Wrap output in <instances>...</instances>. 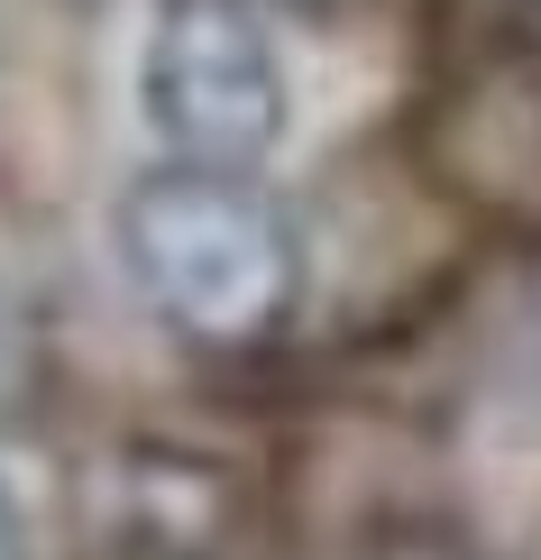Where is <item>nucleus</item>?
<instances>
[{"instance_id":"1","label":"nucleus","mask_w":541,"mask_h":560,"mask_svg":"<svg viewBox=\"0 0 541 560\" xmlns=\"http://www.w3.org/2000/svg\"><path fill=\"white\" fill-rule=\"evenodd\" d=\"M120 258L129 285L193 349H257L285 331L303 294V240L257 166L166 156L120 194Z\"/></svg>"},{"instance_id":"2","label":"nucleus","mask_w":541,"mask_h":560,"mask_svg":"<svg viewBox=\"0 0 541 560\" xmlns=\"http://www.w3.org/2000/svg\"><path fill=\"white\" fill-rule=\"evenodd\" d=\"M138 110L175 156L257 166L285 138V56L257 0H156L138 37Z\"/></svg>"},{"instance_id":"3","label":"nucleus","mask_w":541,"mask_h":560,"mask_svg":"<svg viewBox=\"0 0 541 560\" xmlns=\"http://www.w3.org/2000/svg\"><path fill=\"white\" fill-rule=\"evenodd\" d=\"M0 560H28V515H19L10 478H0Z\"/></svg>"},{"instance_id":"4","label":"nucleus","mask_w":541,"mask_h":560,"mask_svg":"<svg viewBox=\"0 0 541 560\" xmlns=\"http://www.w3.org/2000/svg\"><path fill=\"white\" fill-rule=\"evenodd\" d=\"M514 28H524V46L541 56V0H514Z\"/></svg>"}]
</instances>
